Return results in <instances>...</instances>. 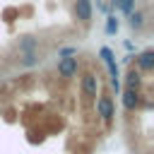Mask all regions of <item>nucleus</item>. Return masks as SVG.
Returning a JSON list of instances; mask_svg holds the SVG:
<instances>
[{
	"instance_id": "2",
	"label": "nucleus",
	"mask_w": 154,
	"mask_h": 154,
	"mask_svg": "<svg viewBox=\"0 0 154 154\" xmlns=\"http://www.w3.org/2000/svg\"><path fill=\"white\" fill-rule=\"evenodd\" d=\"M75 17L82 24L91 22V0H75Z\"/></svg>"
},
{
	"instance_id": "12",
	"label": "nucleus",
	"mask_w": 154,
	"mask_h": 154,
	"mask_svg": "<svg viewBox=\"0 0 154 154\" xmlns=\"http://www.w3.org/2000/svg\"><path fill=\"white\" fill-rule=\"evenodd\" d=\"M106 31H108V34H116V31H118V19H116V17H108V19H106Z\"/></svg>"
},
{
	"instance_id": "1",
	"label": "nucleus",
	"mask_w": 154,
	"mask_h": 154,
	"mask_svg": "<svg viewBox=\"0 0 154 154\" xmlns=\"http://www.w3.org/2000/svg\"><path fill=\"white\" fill-rule=\"evenodd\" d=\"M82 91H84V96L96 99V94H99V79H96L94 72H84V77H82Z\"/></svg>"
},
{
	"instance_id": "11",
	"label": "nucleus",
	"mask_w": 154,
	"mask_h": 154,
	"mask_svg": "<svg viewBox=\"0 0 154 154\" xmlns=\"http://www.w3.org/2000/svg\"><path fill=\"white\" fill-rule=\"evenodd\" d=\"M116 7H118L120 12H125V14H130V12H132V7H135V0H118V2H116Z\"/></svg>"
},
{
	"instance_id": "6",
	"label": "nucleus",
	"mask_w": 154,
	"mask_h": 154,
	"mask_svg": "<svg viewBox=\"0 0 154 154\" xmlns=\"http://www.w3.org/2000/svg\"><path fill=\"white\" fill-rule=\"evenodd\" d=\"M125 84H128L130 91H140V87H142V72L140 70H130L125 75Z\"/></svg>"
},
{
	"instance_id": "10",
	"label": "nucleus",
	"mask_w": 154,
	"mask_h": 154,
	"mask_svg": "<svg viewBox=\"0 0 154 154\" xmlns=\"http://www.w3.org/2000/svg\"><path fill=\"white\" fill-rule=\"evenodd\" d=\"M128 17H130V26H132V29H142V26H144V14H142L140 10L130 12Z\"/></svg>"
},
{
	"instance_id": "8",
	"label": "nucleus",
	"mask_w": 154,
	"mask_h": 154,
	"mask_svg": "<svg viewBox=\"0 0 154 154\" xmlns=\"http://www.w3.org/2000/svg\"><path fill=\"white\" fill-rule=\"evenodd\" d=\"M123 106H125L128 111H135V108L140 106V91L125 89V91H123Z\"/></svg>"
},
{
	"instance_id": "4",
	"label": "nucleus",
	"mask_w": 154,
	"mask_h": 154,
	"mask_svg": "<svg viewBox=\"0 0 154 154\" xmlns=\"http://www.w3.org/2000/svg\"><path fill=\"white\" fill-rule=\"evenodd\" d=\"M77 72V58H60L58 60V75L60 77H72Z\"/></svg>"
},
{
	"instance_id": "9",
	"label": "nucleus",
	"mask_w": 154,
	"mask_h": 154,
	"mask_svg": "<svg viewBox=\"0 0 154 154\" xmlns=\"http://www.w3.org/2000/svg\"><path fill=\"white\" fill-rule=\"evenodd\" d=\"M36 46H38L36 38H22V41L17 43V51H19V53H29V51H36Z\"/></svg>"
},
{
	"instance_id": "3",
	"label": "nucleus",
	"mask_w": 154,
	"mask_h": 154,
	"mask_svg": "<svg viewBox=\"0 0 154 154\" xmlns=\"http://www.w3.org/2000/svg\"><path fill=\"white\" fill-rule=\"evenodd\" d=\"M96 113H99V116H101L103 120H111V118L116 116L111 96H99V99H96Z\"/></svg>"
},
{
	"instance_id": "14",
	"label": "nucleus",
	"mask_w": 154,
	"mask_h": 154,
	"mask_svg": "<svg viewBox=\"0 0 154 154\" xmlns=\"http://www.w3.org/2000/svg\"><path fill=\"white\" fill-rule=\"evenodd\" d=\"M116 2H118V0H111V5H113V7H116Z\"/></svg>"
},
{
	"instance_id": "13",
	"label": "nucleus",
	"mask_w": 154,
	"mask_h": 154,
	"mask_svg": "<svg viewBox=\"0 0 154 154\" xmlns=\"http://www.w3.org/2000/svg\"><path fill=\"white\" fill-rule=\"evenodd\" d=\"M77 53V48H63L60 51V58H70V55H75Z\"/></svg>"
},
{
	"instance_id": "7",
	"label": "nucleus",
	"mask_w": 154,
	"mask_h": 154,
	"mask_svg": "<svg viewBox=\"0 0 154 154\" xmlns=\"http://www.w3.org/2000/svg\"><path fill=\"white\" fill-rule=\"evenodd\" d=\"M41 63V55L38 51H29V53H19V65L22 67H34Z\"/></svg>"
},
{
	"instance_id": "5",
	"label": "nucleus",
	"mask_w": 154,
	"mask_h": 154,
	"mask_svg": "<svg viewBox=\"0 0 154 154\" xmlns=\"http://www.w3.org/2000/svg\"><path fill=\"white\" fill-rule=\"evenodd\" d=\"M135 63H137L140 72H149V70H154V51H142V53L135 58Z\"/></svg>"
}]
</instances>
